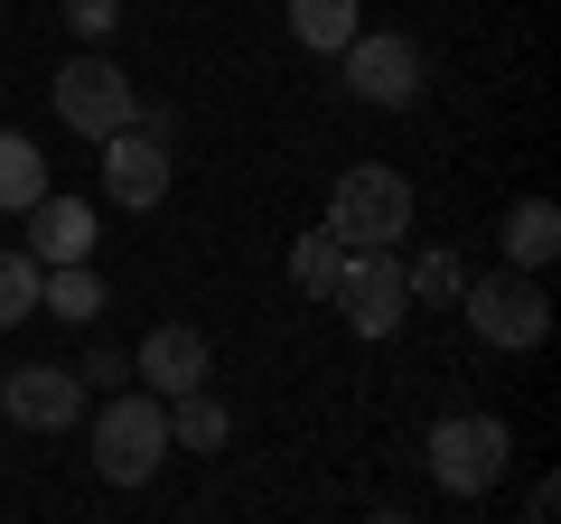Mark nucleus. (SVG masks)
<instances>
[{
  "label": "nucleus",
  "mask_w": 561,
  "mask_h": 524,
  "mask_svg": "<svg viewBox=\"0 0 561 524\" xmlns=\"http://www.w3.org/2000/svg\"><path fill=\"white\" fill-rule=\"evenodd\" d=\"M76 431L94 441V468H103L113 487H150V478L169 468V394H150V384H140V394L122 384L113 403L84 412Z\"/></svg>",
  "instance_id": "1"
},
{
  "label": "nucleus",
  "mask_w": 561,
  "mask_h": 524,
  "mask_svg": "<svg viewBox=\"0 0 561 524\" xmlns=\"http://www.w3.org/2000/svg\"><path fill=\"white\" fill-rule=\"evenodd\" d=\"M421 459H431V487L440 497H486L515 468V431L496 412H449V422H431V449Z\"/></svg>",
  "instance_id": "2"
},
{
  "label": "nucleus",
  "mask_w": 561,
  "mask_h": 524,
  "mask_svg": "<svg viewBox=\"0 0 561 524\" xmlns=\"http://www.w3.org/2000/svg\"><path fill=\"white\" fill-rule=\"evenodd\" d=\"M459 309H468V328H478L486 346H505V356H524V346L552 338V300H542V282H534V272H515V262L468 272V282H459Z\"/></svg>",
  "instance_id": "3"
},
{
  "label": "nucleus",
  "mask_w": 561,
  "mask_h": 524,
  "mask_svg": "<svg viewBox=\"0 0 561 524\" xmlns=\"http://www.w3.org/2000/svg\"><path fill=\"white\" fill-rule=\"evenodd\" d=\"M328 235L337 243H402L412 235V179L383 160H356L328 187Z\"/></svg>",
  "instance_id": "4"
},
{
  "label": "nucleus",
  "mask_w": 561,
  "mask_h": 524,
  "mask_svg": "<svg viewBox=\"0 0 561 524\" xmlns=\"http://www.w3.org/2000/svg\"><path fill=\"white\" fill-rule=\"evenodd\" d=\"M346 66V94L375 103V113H402V103H421V84H431V57H421V38H402V29H356V38L337 47Z\"/></svg>",
  "instance_id": "5"
},
{
  "label": "nucleus",
  "mask_w": 561,
  "mask_h": 524,
  "mask_svg": "<svg viewBox=\"0 0 561 524\" xmlns=\"http://www.w3.org/2000/svg\"><path fill=\"white\" fill-rule=\"evenodd\" d=\"M328 300L346 309V328H356V338H393V328L412 319V291H402V253H393V243H346L337 291H328Z\"/></svg>",
  "instance_id": "6"
},
{
  "label": "nucleus",
  "mask_w": 561,
  "mask_h": 524,
  "mask_svg": "<svg viewBox=\"0 0 561 524\" xmlns=\"http://www.w3.org/2000/svg\"><path fill=\"white\" fill-rule=\"evenodd\" d=\"M131 113H140V84L122 76L103 47H84V57L57 66V122H66V132H84V141H113Z\"/></svg>",
  "instance_id": "7"
},
{
  "label": "nucleus",
  "mask_w": 561,
  "mask_h": 524,
  "mask_svg": "<svg viewBox=\"0 0 561 524\" xmlns=\"http://www.w3.org/2000/svg\"><path fill=\"white\" fill-rule=\"evenodd\" d=\"M0 412L20 431H76L94 403H84L76 365H10V375H0Z\"/></svg>",
  "instance_id": "8"
},
{
  "label": "nucleus",
  "mask_w": 561,
  "mask_h": 524,
  "mask_svg": "<svg viewBox=\"0 0 561 524\" xmlns=\"http://www.w3.org/2000/svg\"><path fill=\"white\" fill-rule=\"evenodd\" d=\"M169 179H179V169H169V141H150V132H131V122H122L113 141H103V197H113V206H131V216H150V206L169 197Z\"/></svg>",
  "instance_id": "9"
},
{
  "label": "nucleus",
  "mask_w": 561,
  "mask_h": 524,
  "mask_svg": "<svg viewBox=\"0 0 561 524\" xmlns=\"http://www.w3.org/2000/svg\"><path fill=\"white\" fill-rule=\"evenodd\" d=\"M131 375L150 384V394H187V384H206V375H216V346H206V328L169 319V328H150V338H140Z\"/></svg>",
  "instance_id": "10"
},
{
  "label": "nucleus",
  "mask_w": 561,
  "mask_h": 524,
  "mask_svg": "<svg viewBox=\"0 0 561 524\" xmlns=\"http://www.w3.org/2000/svg\"><path fill=\"white\" fill-rule=\"evenodd\" d=\"M28 253H38V272L47 262H94V206L47 187V197L28 206Z\"/></svg>",
  "instance_id": "11"
},
{
  "label": "nucleus",
  "mask_w": 561,
  "mask_h": 524,
  "mask_svg": "<svg viewBox=\"0 0 561 524\" xmlns=\"http://www.w3.org/2000/svg\"><path fill=\"white\" fill-rule=\"evenodd\" d=\"M496 243H505L515 272H542V262L561 253V206L552 197H515V206H505V225H496Z\"/></svg>",
  "instance_id": "12"
},
{
  "label": "nucleus",
  "mask_w": 561,
  "mask_h": 524,
  "mask_svg": "<svg viewBox=\"0 0 561 524\" xmlns=\"http://www.w3.org/2000/svg\"><path fill=\"white\" fill-rule=\"evenodd\" d=\"M225 441H234V422H225V403L206 394V384L169 394V449H187V459H216Z\"/></svg>",
  "instance_id": "13"
},
{
  "label": "nucleus",
  "mask_w": 561,
  "mask_h": 524,
  "mask_svg": "<svg viewBox=\"0 0 561 524\" xmlns=\"http://www.w3.org/2000/svg\"><path fill=\"white\" fill-rule=\"evenodd\" d=\"M38 309H57L66 328H94L103 319V272L94 262H47L38 272Z\"/></svg>",
  "instance_id": "14"
},
{
  "label": "nucleus",
  "mask_w": 561,
  "mask_h": 524,
  "mask_svg": "<svg viewBox=\"0 0 561 524\" xmlns=\"http://www.w3.org/2000/svg\"><path fill=\"white\" fill-rule=\"evenodd\" d=\"M47 197V150L28 132H0V216H28Z\"/></svg>",
  "instance_id": "15"
},
{
  "label": "nucleus",
  "mask_w": 561,
  "mask_h": 524,
  "mask_svg": "<svg viewBox=\"0 0 561 524\" xmlns=\"http://www.w3.org/2000/svg\"><path fill=\"white\" fill-rule=\"evenodd\" d=\"M290 38H300L309 57H337V47L356 38V0H290Z\"/></svg>",
  "instance_id": "16"
},
{
  "label": "nucleus",
  "mask_w": 561,
  "mask_h": 524,
  "mask_svg": "<svg viewBox=\"0 0 561 524\" xmlns=\"http://www.w3.org/2000/svg\"><path fill=\"white\" fill-rule=\"evenodd\" d=\"M337 262H346V243L328 235V225H309V235L290 243V291H309V300H328V291H337Z\"/></svg>",
  "instance_id": "17"
},
{
  "label": "nucleus",
  "mask_w": 561,
  "mask_h": 524,
  "mask_svg": "<svg viewBox=\"0 0 561 524\" xmlns=\"http://www.w3.org/2000/svg\"><path fill=\"white\" fill-rule=\"evenodd\" d=\"M20 319H38V253L10 243L0 253V328H20Z\"/></svg>",
  "instance_id": "18"
},
{
  "label": "nucleus",
  "mask_w": 561,
  "mask_h": 524,
  "mask_svg": "<svg viewBox=\"0 0 561 524\" xmlns=\"http://www.w3.org/2000/svg\"><path fill=\"white\" fill-rule=\"evenodd\" d=\"M459 282H468V262L440 253V243H431L421 262H402V291H412V300H459Z\"/></svg>",
  "instance_id": "19"
},
{
  "label": "nucleus",
  "mask_w": 561,
  "mask_h": 524,
  "mask_svg": "<svg viewBox=\"0 0 561 524\" xmlns=\"http://www.w3.org/2000/svg\"><path fill=\"white\" fill-rule=\"evenodd\" d=\"M57 20L76 29L84 47H103V38H113V29H122V0H57Z\"/></svg>",
  "instance_id": "20"
},
{
  "label": "nucleus",
  "mask_w": 561,
  "mask_h": 524,
  "mask_svg": "<svg viewBox=\"0 0 561 524\" xmlns=\"http://www.w3.org/2000/svg\"><path fill=\"white\" fill-rule=\"evenodd\" d=\"M76 375H84V384H131V356H122V346H84Z\"/></svg>",
  "instance_id": "21"
}]
</instances>
